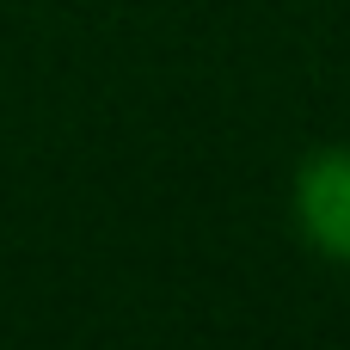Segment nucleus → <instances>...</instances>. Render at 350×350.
Masks as SVG:
<instances>
[{"mask_svg": "<svg viewBox=\"0 0 350 350\" xmlns=\"http://www.w3.org/2000/svg\"><path fill=\"white\" fill-rule=\"evenodd\" d=\"M289 209H295L301 240L326 265H345L350 271V148H314L295 166Z\"/></svg>", "mask_w": 350, "mask_h": 350, "instance_id": "obj_1", "label": "nucleus"}]
</instances>
